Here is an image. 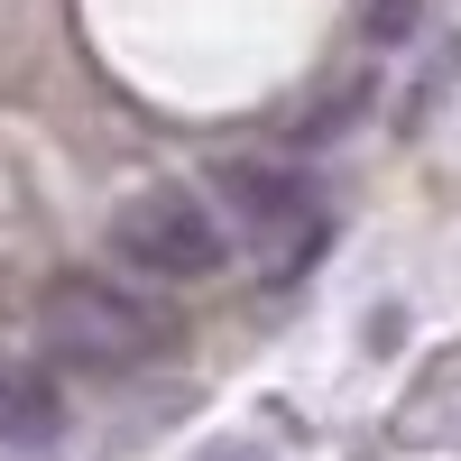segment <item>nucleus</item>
Returning a JSON list of instances; mask_svg holds the SVG:
<instances>
[{
	"label": "nucleus",
	"instance_id": "7ed1b4c3",
	"mask_svg": "<svg viewBox=\"0 0 461 461\" xmlns=\"http://www.w3.org/2000/svg\"><path fill=\"white\" fill-rule=\"evenodd\" d=\"M212 203L230 221V240H249L267 267H304L323 240V203H314V185H304L295 167H258V158H221L212 167Z\"/></svg>",
	"mask_w": 461,
	"mask_h": 461
},
{
	"label": "nucleus",
	"instance_id": "423d86ee",
	"mask_svg": "<svg viewBox=\"0 0 461 461\" xmlns=\"http://www.w3.org/2000/svg\"><path fill=\"white\" fill-rule=\"evenodd\" d=\"M194 461H267V452H258V443H203Z\"/></svg>",
	"mask_w": 461,
	"mask_h": 461
},
{
	"label": "nucleus",
	"instance_id": "20e7f679",
	"mask_svg": "<svg viewBox=\"0 0 461 461\" xmlns=\"http://www.w3.org/2000/svg\"><path fill=\"white\" fill-rule=\"evenodd\" d=\"M65 434V406H56V388L37 369H0V443H19V452H37V443H56Z\"/></svg>",
	"mask_w": 461,
	"mask_h": 461
},
{
	"label": "nucleus",
	"instance_id": "f03ea898",
	"mask_svg": "<svg viewBox=\"0 0 461 461\" xmlns=\"http://www.w3.org/2000/svg\"><path fill=\"white\" fill-rule=\"evenodd\" d=\"M37 332L74 369H139V360L176 351V323L139 286H111V277H56L37 295Z\"/></svg>",
	"mask_w": 461,
	"mask_h": 461
},
{
	"label": "nucleus",
	"instance_id": "39448f33",
	"mask_svg": "<svg viewBox=\"0 0 461 461\" xmlns=\"http://www.w3.org/2000/svg\"><path fill=\"white\" fill-rule=\"evenodd\" d=\"M415 28V0H369V37H406Z\"/></svg>",
	"mask_w": 461,
	"mask_h": 461
},
{
	"label": "nucleus",
	"instance_id": "f257e3e1",
	"mask_svg": "<svg viewBox=\"0 0 461 461\" xmlns=\"http://www.w3.org/2000/svg\"><path fill=\"white\" fill-rule=\"evenodd\" d=\"M111 258L130 267V277H158V286H203L221 277L230 258V221L212 194H194V185H139V194L111 212Z\"/></svg>",
	"mask_w": 461,
	"mask_h": 461
}]
</instances>
